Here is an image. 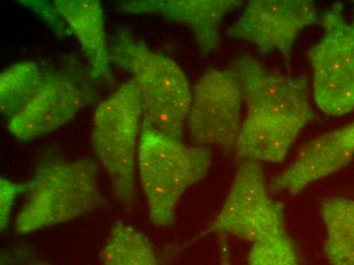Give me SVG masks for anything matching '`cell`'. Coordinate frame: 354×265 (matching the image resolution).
<instances>
[{"mask_svg":"<svg viewBox=\"0 0 354 265\" xmlns=\"http://www.w3.org/2000/svg\"><path fill=\"white\" fill-rule=\"evenodd\" d=\"M142 118V96L133 79L99 103L93 118V150L109 176L114 199L125 209L133 208L136 200Z\"/></svg>","mask_w":354,"mask_h":265,"instance_id":"5","label":"cell"},{"mask_svg":"<svg viewBox=\"0 0 354 265\" xmlns=\"http://www.w3.org/2000/svg\"><path fill=\"white\" fill-rule=\"evenodd\" d=\"M326 258L331 265H354V200L326 198L321 203Z\"/></svg>","mask_w":354,"mask_h":265,"instance_id":"14","label":"cell"},{"mask_svg":"<svg viewBox=\"0 0 354 265\" xmlns=\"http://www.w3.org/2000/svg\"><path fill=\"white\" fill-rule=\"evenodd\" d=\"M219 265H232L231 262L230 248L225 236L221 235V249H220Z\"/></svg>","mask_w":354,"mask_h":265,"instance_id":"20","label":"cell"},{"mask_svg":"<svg viewBox=\"0 0 354 265\" xmlns=\"http://www.w3.org/2000/svg\"><path fill=\"white\" fill-rule=\"evenodd\" d=\"M230 234L254 243L287 234L283 205L271 197L263 163L241 161L223 208L203 235Z\"/></svg>","mask_w":354,"mask_h":265,"instance_id":"7","label":"cell"},{"mask_svg":"<svg viewBox=\"0 0 354 265\" xmlns=\"http://www.w3.org/2000/svg\"><path fill=\"white\" fill-rule=\"evenodd\" d=\"M248 265H301L288 234L252 244Z\"/></svg>","mask_w":354,"mask_h":265,"instance_id":"17","label":"cell"},{"mask_svg":"<svg viewBox=\"0 0 354 265\" xmlns=\"http://www.w3.org/2000/svg\"><path fill=\"white\" fill-rule=\"evenodd\" d=\"M354 157V120L302 146L293 163L269 182L271 194L295 195L346 167Z\"/></svg>","mask_w":354,"mask_h":265,"instance_id":"11","label":"cell"},{"mask_svg":"<svg viewBox=\"0 0 354 265\" xmlns=\"http://www.w3.org/2000/svg\"><path fill=\"white\" fill-rule=\"evenodd\" d=\"M318 10L308 0H254L228 28L226 35L254 45L265 55L278 53L289 60L297 36L319 23Z\"/></svg>","mask_w":354,"mask_h":265,"instance_id":"9","label":"cell"},{"mask_svg":"<svg viewBox=\"0 0 354 265\" xmlns=\"http://www.w3.org/2000/svg\"><path fill=\"white\" fill-rule=\"evenodd\" d=\"M243 86L232 68L205 73L192 90L187 133L193 145L234 152L243 127Z\"/></svg>","mask_w":354,"mask_h":265,"instance_id":"8","label":"cell"},{"mask_svg":"<svg viewBox=\"0 0 354 265\" xmlns=\"http://www.w3.org/2000/svg\"><path fill=\"white\" fill-rule=\"evenodd\" d=\"M47 72L36 62H21L0 75V109L8 120L19 113L44 85Z\"/></svg>","mask_w":354,"mask_h":265,"instance_id":"16","label":"cell"},{"mask_svg":"<svg viewBox=\"0 0 354 265\" xmlns=\"http://www.w3.org/2000/svg\"><path fill=\"white\" fill-rule=\"evenodd\" d=\"M27 191V184H18L6 179H0V227L6 232L10 227L12 206L17 197Z\"/></svg>","mask_w":354,"mask_h":265,"instance_id":"19","label":"cell"},{"mask_svg":"<svg viewBox=\"0 0 354 265\" xmlns=\"http://www.w3.org/2000/svg\"><path fill=\"white\" fill-rule=\"evenodd\" d=\"M19 2L38 15L53 30L58 37L62 38L71 33L68 24L58 12L55 2L36 1V0H21Z\"/></svg>","mask_w":354,"mask_h":265,"instance_id":"18","label":"cell"},{"mask_svg":"<svg viewBox=\"0 0 354 265\" xmlns=\"http://www.w3.org/2000/svg\"><path fill=\"white\" fill-rule=\"evenodd\" d=\"M26 201L15 221L16 236L75 221L104 208L94 161H45L27 184Z\"/></svg>","mask_w":354,"mask_h":265,"instance_id":"3","label":"cell"},{"mask_svg":"<svg viewBox=\"0 0 354 265\" xmlns=\"http://www.w3.org/2000/svg\"><path fill=\"white\" fill-rule=\"evenodd\" d=\"M109 53L111 62L133 75L141 93L145 122L181 140L192 100L183 68L171 58L149 48L125 28L112 36Z\"/></svg>","mask_w":354,"mask_h":265,"instance_id":"2","label":"cell"},{"mask_svg":"<svg viewBox=\"0 0 354 265\" xmlns=\"http://www.w3.org/2000/svg\"><path fill=\"white\" fill-rule=\"evenodd\" d=\"M87 82L66 73L47 72L44 85L19 113L8 122L19 140H32L57 130L92 101Z\"/></svg>","mask_w":354,"mask_h":265,"instance_id":"10","label":"cell"},{"mask_svg":"<svg viewBox=\"0 0 354 265\" xmlns=\"http://www.w3.org/2000/svg\"><path fill=\"white\" fill-rule=\"evenodd\" d=\"M211 163L210 148L187 145L142 122L138 170L153 225L174 223L183 194L208 174Z\"/></svg>","mask_w":354,"mask_h":265,"instance_id":"4","label":"cell"},{"mask_svg":"<svg viewBox=\"0 0 354 265\" xmlns=\"http://www.w3.org/2000/svg\"><path fill=\"white\" fill-rule=\"evenodd\" d=\"M321 21L323 37L308 53L315 100L328 116H344L354 109V15L348 21L335 4Z\"/></svg>","mask_w":354,"mask_h":265,"instance_id":"6","label":"cell"},{"mask_svg":"<svg viewBox=\"0 0 354 265\" xmlns=\"http://www.w3.org/2000/svg\"><path fill=\"white\" fill-rule=\"evenodd\" d=\"M55 6L88 58L91 77L113 84L104 18L98 0H56Z\"/></svg>","mask_w":354,"mask_h":265,"instance_id":"13","label":"cell"},{"mask_svg":"<svg viewBox=\"0 0 354 265\" xmlns=\"http://www.w3.org/2000/svg\"><path fill=\"white\" fill-rule=\"evenodd\" d=\"M102 265H160L148 237L138 228L116 221L100 252Z\"/></svg>","mask_w":354,"mask_h":265,"instance_id":"15","label":"cell"},{"mask_svg":"<svg viewBox=\"0 0 354 265\" xmlns=\"http://www.w3.org/2000/svg\"><path fill=\"white\" fill-rule=\"evenodd\" d=\"M236 0H133L120 3L127 14L158 15L191 29L201 51L214 53L220 47L222 19L241 8Z\"/></svg>","mask_w":354,"mask_h":265,"instance_id":"12","label":"cell"},{"mask_svg":"<svg viewBox=\"0 0 354 265\" xmlns=\"http://www.w3.org/2000/svg\"><path fill=\"white\" fill-rule=\"evenodd\" d=\"M30 265H49V264H32Z\"/></svg>","mask_w":354,"mask_h":265,"instance_id":"21","label":"cell"},{"mask_svg":"<svg viewBox=\"0 0 354 265\" xmlns=\"http://www.w3.org/2000/svg\"><path fill=\"white\" fill-rule=\"evenodd\" d=\"M231 68L241 80L247 107L239 138L262 152L291 148L315 116L306 82L268 70L247 55Z\"/></svg>","mask_w":354,"mask_h":265,"instance_id":"1","label":"cell"}]
</instances>
